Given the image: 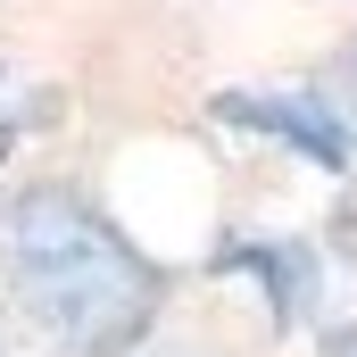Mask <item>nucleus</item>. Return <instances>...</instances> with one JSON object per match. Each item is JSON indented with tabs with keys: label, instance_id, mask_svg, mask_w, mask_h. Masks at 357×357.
<instances>
[{
	"label": "nucleus",
	"instance_id": "nucleus-1",
	"mask_svg": "<svg viewBox=\"0 0 357 357\" xmlns=\"http://www.w3.org/2000/svg\"><path fill=\"white\" fill-rule=\"evenodd\" d=\"M8 274H17L25 307L75 357H108L150 316V266L91 208L59 199V191H33L17 208V225H8Z\"/></svg>",
	"mask_w": 357,
	"mask_h": 357
},
{
	"label": "nucleus",
	"instance_id": "nucleus-2",
	"mask_svg": "<svg viewBox=\"0 0 357 357\" xmlns=\"http://www.w3.org/2000/svg\"><path fill=\"white\" fill-rule=\"evenodd\" d=\"M216 116L291 142V150L316 158V167H349V125H341V108H333L324 91H299V84H291V91H225Z\"/></svg>",
	"mask_w": 357,
	"mask_h": 357
}]
</instances>
